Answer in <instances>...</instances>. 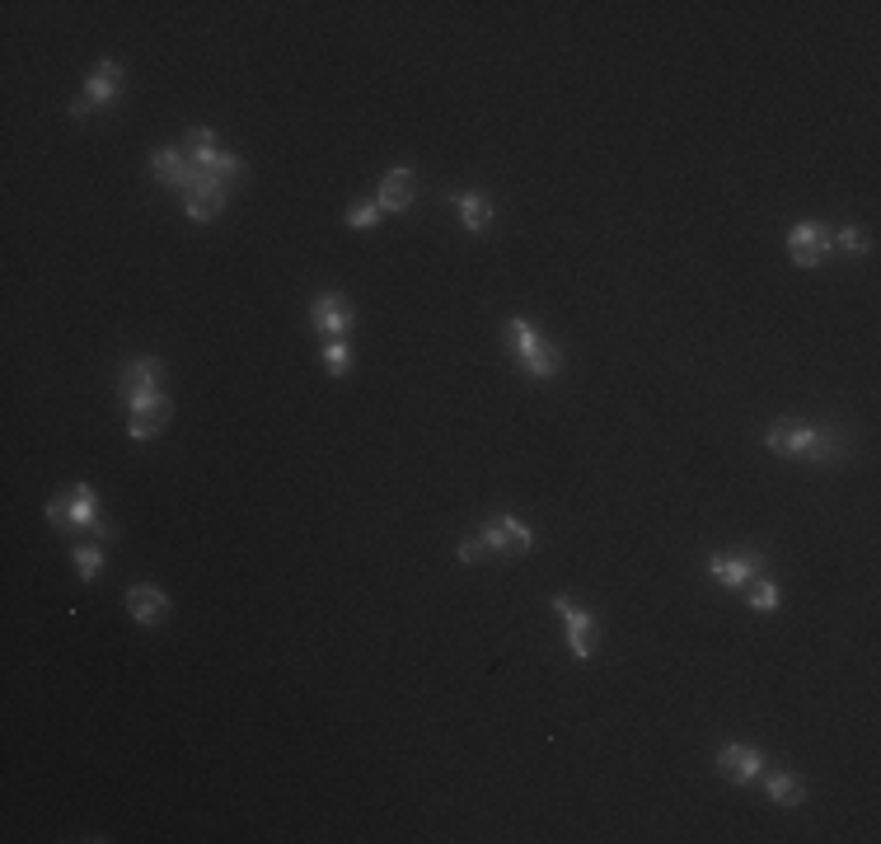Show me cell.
<instances>
[{"label": "cell", "instance_id": "1", "mask_svg": "<svg viewBox=\"0 0 881 844\" xmlns=\"http://www.w3.org/2000/svg\"><path fill=\"white\" fill-rule=\"evenodd\" d=\"M765 446L783 460H811L820 469H835L839 460H849V431L839 423L778 418V423L765 427Z\"/></svg>", "mask_w": 881, "mask_h": 844}, {"label": "cell", "instance_id": "2", "mask_svg": "<svg viewBox=\"0 0 881 844\" xmlns=\"http://www.w3.org/2000/svg\"><path fill=\"white\" fill-rule=\"evenodd\" d=\"M535 544V530L525 525L521 517H487L474 535L460 544V559L464 563H487V559H506V554H525Z\"/></svg>", "mask_w": 881, "mask_h": 844}, {"label": "cell", "instance_id": "3", "mask_svg": "<svg viewBox=\"0 0 881 844\" xmlns=\"http://www.w3.org/2000/svg\"><path fill=\"white\" fill-rule=\"evenodd\" d=\"M506 343H512V357L531 381H554L563 371V352L539 338L531 320H506Z\"/></svg>", "mask_w": 881, "mask_h": 844}, {"label": "cell", "instance_id": "4", "mask_svg": "<svg viewBox=\"0 0 881 844\" xmlns=\"http://www.w3.org/2000/svg\"><path fill=\"white\" fill-rule=\"evenodd\" d=\"M554 611H558V619L567 624V647H573V657H577V661H591V657H596V643H600L596 615L586 611V605H577L573 596H554Z\"/></svg>", "mask_w": 881, "mask_h": 844}, {"label": "cell", "instance_id": "5", "mask_svg": "<svg viewBox=\"0 0 881 844\" xmlns=\"http://www.w3.org/2000/svg\"><path fill=\"white\" fill-rule=\"evenodd\" d=\"M150 169H155V179H160L165 188H174L179 198H183V192H192V188H198V184L207 179V169L192 165L179 146H160V150H150Z\"/></svg>", "mask_w": 881, "mask_h": 844}, {"label": "cell", "instance_id": "6", "mask_svg": "<svg viewBox=\"0 0 881 844\" xmlns=\"http://www.w3.org/2000/svg\"><path fill=\"white\" fill-rule=\"evenodd\" d=\"M310 324H315L319 338H347V329L357 324V310H352L343 291H319L310 301Z\"/></svg>", "mask_w": 881, "mask_h": 844}, {"label": "cell", "instance_id": "7", "mask_svg": "<svg viewBox=\"0 0 881 844\" xmlns=\"http://www.w3.org/2000/svg\"><path fill=\"white\" fill-rule=\"evenodd\" d=\"M830 226L826 221H797L793 230H788V253H793V263L797 268H820L830 259Z\"/></svg>", "mask_w": 881, "mask_h": 844}, {"label": "cell", "instance_id": "8", "mask_svg": "<svg viewBox=\"0 0 881 844\" xmlns=\"http://www.w3.org/2000/svg\"><path fill=\"white\" fill-rule=\"evenodd\" d=\"M127 408H132V423H127L132 441H150V437H160V431H165V423L174 414V399L165 395V389H155V395L132 399Z\"/></svg>", "mask_w": 881, "mask_h": 844}, {"label": "cell", "instance_id": "9", "mask_svg": "<svg viewBox=\"0 0 881 844\" xmlns=\"http://www.w3.org/2000/svg\"><path fill=\"white\" fill-rule=\"evenodd\" d=\"M717 774L732 783H751L755 774H765V751L751 741H727L717 751Z\"/></svg>", "mask_w": 881, "mask_h": 844}, {"label": "cell", "instance_id": "10", "mask_svg": "<svg viewBox=\"0 0 881 844\" xmlns=\"http://www.w3.org/2000/svg\"><path fill=\"white\" fill-rule=\"evenodd\" d=\"M165 385V362L160 357H132L123 371H117V389H123V399H141V395H155V389Z\"/></svg>", "mask_w": 881, "mask_h": 844}, {"label": "cell", "instance_id": "11", "mask_svg": "<svg viewBox=\"0 0 881 844\" xmlns=\"http://www.w3.org/2000/svg\"><path fill=\"white\" fill-rule=\"evenodd\" d=\"M66 493H71V525H75V530H90V535H99V540H117L113 525H108L104 512H99V493H94L85 479L71 483Z\"/></svg>", "mask_w": 881, "mask_h": 844}, {"label": "cell", "instance_id": "12", "mask_svg": "<svg viewBox=\"0 0 881 844\" xmlns=\"http://www.w3.org/2000/svg\"><path fill=\"white\" fill-rule=\"evenodd\" d=\"M169 596L160 592V586H150V582H136V586H127V615L141 624V629H155V624H165L169 619Z\"/></svg>", "mask_w": 881, "mask_h": 844}, {"label": "cell", "instance_id": "13", "mask_svg": "<svg viewBox=\"0 0 881 844\" xmlns=\"http://www.w3.org/2000/svg\"><path fill=\"white\" fill-rule=\"evenodd\" d=\"M759 573H765V554H713L709 559V577L717 586H746Z\"/></svg>", "mask_w": 881, "mask_h": 844}, {"label": "cell", "instance_id": "14", "mask_svg": "<svg viewBox=\"0 0 881 844\" xmlns=\"http://www.w3.org/2000/svg\"><path fill=\"white\" fill-rule=\"evenodd\" d=\"M413 198H418V174L408 169V165H395L380 179V192H376V207L380 211H408L413 207Z\"/></svg>", "mask_w": 881, "mask_h": 844}, {"label": "cell", "instance_id": "15", "mask_svg": "<svg viewBox=\"0 0 881 844\" xmlns=\"http://www.w3.org/2000/svg\"><path fill=\"white\" fill-rule=\"evenodd\" d=\"M183 211L192 216V221H217V216L226 211V184H217V179L207 174L198 188L183 192Z\"/></svg>", "mask_w": 881, "mask_h": 844}, {"label": "cell", "instance_id": "16", "mask_svg": "<svg viewBox=\"0 0 881 844\" xmlns=\"http://www.w3.org/2000/svg\"><path fill=\"white\" fill-rule=\"evenodd\" d=\"M450 202L460 207V221H464L469 235H487V230H493V202H487V192L460 188V192H450Z\"/></svg>", "mask_w": 881, "mask_h": 844}, {"label": "cell", "instance_id": "17", "mask_svg": "<svg viewBox=\"0 0 881 844\" xmlns=\"http://www.w3.org/2000/svg\"><path fill=\"white\" fill-rule=\"evenodd\" d=\"M117 94H123V66H117V62H99V66L90 71V81H85V100L94 108H108V104H117Z\"/></svg>", "mask_w": 881, "mask_h": 844}, {"label": "cell", "instance_id": "18", "mask_svg": "<svg viewBox=\"0 0 881 844\" xmlns=\"http://www.w3.org/2000/svg\"><path fill=\"white\" fill-rule=\"evenodd\" d=\"M179 150H183L198 169H207L211 160H217L221 142H217V132H211V127H188V132H183V142H179Z\"/></svg>", "mask_w": 881, "mask_h": 844}, {"label": "cell", "instance_id": "19", "mask_svg": "<svg viewBox=\"0 0 881 844\" xmlns=\"http://www.w3.org/2000/svg\"><path fill=\"white\" fill-rule=\"evenodd\" d=\"M769 798L778 802V807H797L801 798H807V779L801 774H793V770H778V774H769Z\"/></svg>", "mask_w": 881, "mask_h": 844}, {"label": "cell", "instance_id": "20", "mask_svg": "<svg viewBox=\"0 0 881 844\" xmlns=\"http://www.w3.org/2000/svg\"><path fill=\"white\" fill-rule=\"evenodd\" d=\"M746 601H751L755 615H774L783 605V592H778V582H769V577H751L746 582Z\"/></svg>", "mask_w": 881, "mask_h": 844}, {"label": "cell", "instance_id": "21", "mask_svg": "<svg viewBox=\"0 0 881 844\" xmlns=\"http://www.w3.org/2000/svg\"><path fill=\"white\" fill-rule=\"evenodd\" d=\"M71 563H75V573H81V582H94L108 567L104 544H71Z\"/></svg>", "mask_w": 881, "mask_h": 844}, {"label": "cell", "instance_id": "22", "mask_svg": "<svg viewBox=\"0 0 881 844\" xmlns=\"http://www.w3.org/2000/svg\"><path fill=\"white\" fill-rule=\"evenodd\" d=\"M324 366H328V376H347L352 371V347H347V338H324Z\"/></svg>", "mask_w": 881, "mask_h": 844}, {"label": "cell", "instance_id": "23", "mask_svg": "<svg viewBox=\"0 0 881 844\" xmlns=\"http://www.w3.org/2000/svg\"><path fill=\"white\" fill-rule=\"evenodd\" d=\"M207 174H211V179H217V184H226V188H230V184L244 174V160H240V155H234V150H217V160L207 165Z\"/></svg>", "mask_w": 881, "mask_h": 844}, {"label": "cell", "instance_id": "24", "mask_svg": "<svg viewBox=\"0 0 881 844\" xmlns=\"http://www.w3.org/2000/svg\"><path fill=\"white\" fill-rule=\"evenodd\" d=\"M48 525L56 530V535H71V530H75V525H71V493H66V488L48 502Z\"/></svg>", "mask_w": 881, "mask_h": 844}, {"label": "cell", "instance_id": "25", "mask_svg": "<svg viewBox=\"0 0 881 844\" xmlns=\"http://www.w3.org/2000/svg\"><path fill=\"white\" fill-rule=\"evenodd\" d=\"M380 216H385V211H380L376 202H357V207H347L343 221H347L352 230H376V226H380Z\"/></svg>", "mask_w": 881, "mask_h": 844}, {"label": "cell", "instance_id": "26", "mask_svg": "<svg viewBox=\"0 0 881 844\" xmlns=\"http://www.w3.org/2000/svg\"><path fill=\"white\" fill-rule=\"evenodd\" d=\"M830 244H839L845 253H868L872 244H868V235L858 230V226H839V230H830Z\"/></svg>", "mask_w": 881, "mask_h": 844}, {"label": "cell", "instance_id": "27", "mask_svg": "<svg viewBox=\"0 0 881 844\" xmlns=\"http://www.w3.org/2000/svg\"><path fill=\"white\" fill-rule=\"evenodd\" d=\"M90 108H94V104H90V100H85V94H75V100H71V104H66V113H71V117H75V123H81V117H85V113H90Z\"/></svg>", "mask_w": 881, "mask_h": 844}]
</instances>
